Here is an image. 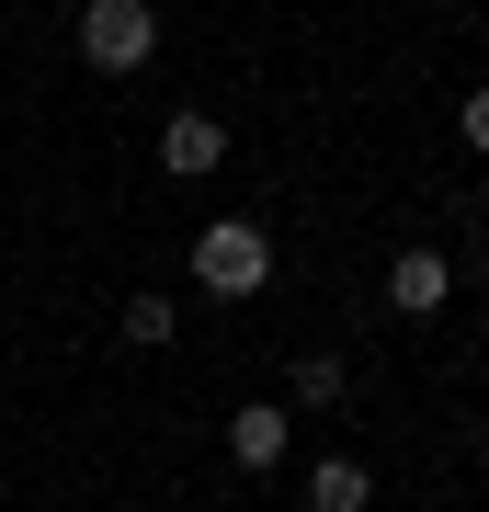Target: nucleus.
Returning a JSON list of instances; mask_svg holds the SVG:
<instances>
[{
	"label": "nucleus",
	"mask_w": 489,
	"mask_h": 512,
	"mask_svg": "<svg viewBox=\"0 0 489 512\" xmlns=\"http://www.w3.org/2000/svg\"><path fill=\"white\" fill-rule=\"evenodd\" d=\"M194 285L228 296V308L262 296V285H273V239H262L251 217H205V228H194Z\"/></svg>",
	"instance_id": "f03ea898"
},
{
	"label": "nucleus",
	"mask_w": 489,
	"mask_h": 512,
	"mask_svg": "<svg viewBox=\"0 0 489 512\" xmlns=\"http://www.w3.org/2000/svg\"><path fill=\"white\" fill-rule=\"evenodd\" d=\"M217 160H228V126H217L205 103H182L171 126H160V171H171V183H205Z\"/></svg>",
	"instance_id": "20e7f679"
},
{
	"label": "nucleus",
	"mask_w": 489,
	"mask_h": 512,
	"mask_svg": "<svg viewBox=\"0 0 489 512\" xmlns=\"http://www.w3.org/2000/svg\"><path fill=\"white\" fill-rule=\"evenodd\" d=\"M444 296H455V262L444 251H399V262H387V308H399V319H433Z\"/></svg>",
	"instance_id": "39448f33"
},
{
	"label": "nucleus",
	"mask_w": 489,
	"mask_h": 512,
	"mask_svg": "<svg viewBox=\"0 0 489 512\" xmlns=\"http://www.w3.org/2000/svg\"><path fill=\"white\" fill-rule=\"evenodd\" d=\"M171 330H182V308H171V296H148V285H137V296H126V342H137V353H160Z\"/></svg>",
	"instance_id": "6e6552de"
},
{
	"label": "nucleus",
	"mask_w": 489,
	"mask_h": 512,
	"mask_svg": "<svg viewBox=\"0 0 489 512\" xmlns=\"http://www.w3.org/2000/svg\"><path fill=\"white\" fill-rule=\"evenodd\" d=\"M217 444H228V467H251V478H273V467L296 456V410H285V399H239Z\"/></svg>",
	"instance_id": "7ed1b4c3"
},
{
	"label": "nucleus",
	"mask_w": 489,
	"mask_h": 512,
	"mask_svg": "<svg viewBox=\"0 0 489 512\" xmlns=\"http://www.w3.org/2000/svg\"><path fill=\"white\" fill-rule=\"evenodd\" d=\"M364 501H376L364 456H308V512H364Z\"/></svg>",
	"instance_id": "423d86ee"
},
{
	"label": "nucleus",
	"mask_w": 489,
	"mask_h": 512,
	"mask_svg": "<svg viewBox=\"0 0 489 512\" xmlns=\"http://www.w3.org/2000/svg\"><path fill=\"white\" fill-rule=\"evenodd\" d=\"M455 137H467V148H478V160H489V80H478V92H467V103H455Z\"/></svg>",
	"instance_id": "1a4fd4ad"
},
{
	"label": "nucleus",
	"mask_w": 489,
	"mask_h": 512,
	"mask_svg": "<svg viewBox=\"0 0 489 512\" xmlns=\"http://www.w3.org/2000/svg\"><path fill=\"white\" fill-rule=\"evenodd\" d=\"M342 353H296V365H285V410H330V399H342Z\"/></svg>",
	"instance_id": "0eeeda50"
},
{
	"label": "nucleus",
	"mask_w": 489,
	"mask_h": 512,
	"mask_svg": "<svg viewBox=\"0 0 489 512\" xmlns=\"http://www.w3.org/2000/svg\"><path fill=\"white\" fill-rule=\"evenodd\" d=\"M160 57V0H80V69L137 80Z\"/></svg>",
	"instance_id": "f257e3e1"
}]
</instances>
